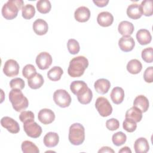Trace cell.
Returning a JSON list of instances; mask_svg holds the SVG:
<instances>
[{
  "instance_id": "32",
  "label": "cell",
  "mask_w": 153,
  "mask_h": 153,
  "mask_svg": "<svg viewBox=\"0 0 153 153\" xmlns=\"http://www.w3.org/2000/svg\"><path fill=\"white\" fill-rule=\"evenodd\" d=\"M127 140L126 135L122 131H118L112 135V140L113 143L117 146H121L123 145Z\"/></svg>"
},
{
  "instance_id": "16",
  "label": "cell",
  "mask_w": 153,
  "mask_h": 153,
  "mask_svg": "<svg viewBox=\"0 0 153 153\" xmlns=\"http://www.w3.org/2000/svg\"><path fill=\"white\" fill-rule=\"evenodd\" d=\"M96 91L101 94H105L108 93L111 87V83L108 79L105 78H100L97 79L94 84Z\"/></svg>"
},
{
  "instance_id": "38",
  "label": "cell",
  "mask_w": 153,
  "mask_h": 153,
  "mask_svg": "<svg viewBox=\"0 0 153 153\" xmlns=\"http://www.w3.org/2000/svg\"><path fill=\"white\" fill-rule=\"evenodd\" d=\"M34 114L30 111H23L19 115V119L23 123L34 121Z\"/></svg>"
},
{
  "instance_id": "35",
  "label": "cell",
  "mask_w": 153,
  "mask_h": 153,
  "mask_svg": "<svg viewBox=\"0 0 153 153\" xmlns=\"http://www.w3.org/2000/svg\"><path fill=\"white\" fill-rule=\"evenodd\" d=\"M123 127L127 132L131 133L135 131V130L136 129L137 124L134 120L130 118H126L123 123Z\"/></svg>"
},
{
  "instance_id": "12",
  "label": "cell",
  "mask_w": 153,
  "mask_h": 153,
  "mask_svg": "<svg viewBox=\"0 0 153 153\" xmlns=\"http://www.w3.org/2000/svg\"><path fill=\"white\" fill-rule=\"evenodd\" d=\"M118 45L123 51L128 52L134 47L135 42L131 36H123L118 41Z\"/></svg>"
},
{
  "instance_id": "24",
  "label": "cell",
  "mask_w": 153,
  "mask_h": 153,
  "mask_svg": "<svg viewBox=\"0 0 153 153\" xmlns=\"http://www.w3.org/2000/svg\"><path fill=\"white\" fill-rule=\"evenodd\" d=\"M111 98L112 102L118 105L123 102L124 98V91L120 87H114L111 93Z\"/></svg>"
},
{
  "instance_id": "27",
  "label": "cell",
  "mask_w": 153,
  "mask_h": 153,
  "mask_svg": "<svg viewBox=\"0 0 153 153\" xmlns=\"http://www.w3.org/2000/svg\"><path fill=\"white\" fill-rule=\"evenodd\" d=\"M63 74V71L60 66H54L47 72V76L50 80L57 81L60 79Z\"/></svg>"
},
{
  "instance_id": "30",
  "label": "cell",
  "mask_w": 153,
  "mask_h": 153,
  "mask_svg": "<svg viewBox=\"0 0 153 153\" xmlns=\"http://www.w3.org/2000/svg\"><path fill=\"white\" fill-rule=\"evenodd\" d=\"M35 14V9L32 4H26L22 9V17L26 20L32 19Z\"/></svg>"
},
{
  "instance_id": "7",
  "label": "cell",
  "mask_w": 153,
  "mask_h": 153,
  "mask_svg": "<svg viewBox=\"0 0 153 153\" xmlns=\"http://www.w3.org/2000/svg\"><path fill=\"white\" fill-rule=\"evenodd\" d=\"M23 128L26 134L32 138H38L42 133V128L34 121L23 123Z\"/></svg>"
},
{
  "instance_id": "21",
  "label": "cell",
  "mask_w": 153,
  "mask_h": 153,
  "mask_svg": "<svg viewBox=\"0 0 153 153\" xmlns=\"http://www.w3.org/2000/svg\"><path fill=\"white\" fill-rule=\"evenodd\" d=\"M134 151L136 153H146L149 149L148 140L145 137H139L136 139L134 143Z\"/></svg>"
},
{
  "instance_id": "6",
  "label": "cell",
  "mask_w": 153,
  "mask_h": 153,
  "mask_svg": "<svg viewBox=\"0 0 153 153\" xmlns=\"http://www.w3.org/2000/svg\"><path fill=\"white\" fill-rule=\"evenodd\" d=\"M95 107L102 117H106L112 114V107L108 100L104 97H99L96 99Z\"/></svg>"
},
{
  "instance_id": "13",
  "label": "cell",
  "mask_w": 153,
  "mask_h": 153,
  "mask_svg": "<svg viewBox=\"0 0 153 153\" xmlns=\"http://www.w3.org/2000/svg\"><path fill=\"white\" fill-rule=\"evenodd\" d=\"M74 17L75 20L79 22H85L90 17V10L85 6L79 7L75 11Z\"/></svg>"
},
{
  "instance_id": "8",
  "label": "cell",
  "mask_w": 153,
  "mask_h": 153,
  "mask_svg": "<svg viewBox=\"0 0 153 153\" xmlns=\"http://www.w3.org/2000/svg\"><path fill=\"white\" fill-rule=\"evenodd\" d=\"M52 57L47 52H41L36 57V64L41 70L48 69L52 63Z\"/></svg>"
},
{
  "instance_id": "4",
  "label": "cell",
  "mask_w": 153,
  "mask_h": 153,
  "mask_svg": "<svg viewBox=\"0 0 153 153\" xmlns=\"http://www.w3.org/2000/svg\"><path fill=\"white\" fill-rule=\"evenodd\" d=\"M69 140L74 145H79L85 139V129L79 123H74L69 130Z\"/></svg>"
},
{
  "instance_id": "34",
  "label": "cell",
  "mask_w": 153,
  "mask_h": 153,
  "mask_svg": "<svg viewBox=\"0 0 153 153\" xmlns=\"http://www.w3.org/2000/svg\"><path fill=\"white\" fill-rule=\"evenodd\" d=\"M67 47L69 52L72 54H77L80 50L78 42L74 39H70L67 43Z\"/></svg>"
},
{
  "instance_id": "36",
  "label": "cell",
  "mask_w": 153,
  "mask_h": 153,
  "mask_svg": "<svg viewBox=\"0 0 153 153\" xmlns=\"http://www.w3.org/2000/svg\"><path fill=\"white\" fill-rule=\"evenodd\" d=\"M142 58L146 63H151L153 61V50L152 47H148L142 51Z\"/></svg>"
},
{
  "instance_id": "41",
  "label": "cell",
  "mask_w": 153,
  "mask_h": 153,
  "mask_svg": "<svg viewBox=\"0 0 153 153\" xmlns=\"http://www.w3.org/2000/svg\"><path fill=\"white\" fill-rule=\"evenodd\" d=\"M106 128L111 131H114L117 130L120 127V123L116 118H111L106 121Z\"/></svg>"
},
{
  "instance_id": "2",
  "label": "cell",
  "mask_w": 153,
  "mask_h": 153,
  "mask_svg": "<svg viewBox=\"0 0 153 153\" xmlns=\"http://www.w3.org/2000/svg\"><path fill=\"white\" fill-rule=\"evenodd\" d=\"M9 100L11 102L13 108L17 112H21L25 110L28 105L29 101L24 96L21 90L12 89L9 93Z\"/></svg>"
},
{
  "instance_id": "43",
  "label": "cell",
  "mask_w": 153,
  "mask_h": 153,
  "mask_svg": "<svg viewBox=\"0 0 153 153\" xmlns=\"http://www.w3.org/2000/svg\"><path fill=\"white\" fill-rule=\"evenodd\" d=\"M93 3L99 7H103L107 5L109 2L108 0H100V1H93Z\"/></svg>"
},
{
  "instance_id": "39",
  "label": "cell",
  "mask_w": 153,
  "mask_h": 153,
  "mask_svg": "<svg viewBox=\"0 0 153 153\" xmlns=\"http://www.w3.org/2000/svg\"><path fill=\"white\" fill-rule=\"evenodd\" d=\"M25 86V81L23 79L20 78H15L13 79H11L10 82V87L13 89H19L22 90L24 88Z\"/></svg>"
},
{
  "instance_id": "5",
  "label": "cell",
  "mask_w": 153,
  "mask_h": 153,
  "mask_svg": "<svg viewBox=\"0 0 153 153\" xmlns=\"http://www.w3.org/2000/svg\"><path fill=\"white\" fill-rule=\"evenodd\" d=\"M53 100L55 103L61 107H68L71 102V97L69 93L63 89H59L53 94Z\"/></svg>"
},
{
  "instance_id": "18",
  "label": "cell",
  "mask_w": 153,
  "mask_h": 153,
  "mask_svg": "<svg viewBox=\"0 0 153 153\" xmlns=\"http://www.w3.org/2000/svg\"><path fill=\"white\" fill-rule=\"evenodd\" d=\"M134 29V27L132 23L126 20L121 22L118 26V30L123 36H130L133 33Z\"/></svg>"
},
{
  "instance_id": "3",
  "label": "cell",
  "mask_w": 153,
  "mask_h": 153,
  "mask_svg": "<svg viewBox=\"0 0 153 153\" xmlns=\"http://www.w3.org/2000/svg\"><path fill=\"white\" fill-rule=\"evenodd\" d=\"M22 0H9L4 4L2 8V15L7 20H13L16 18L20 10L23 7Z\"/></svg>"
},
{
  "instance_id": "33",
  "label": "cell",
  "mask_w": 153,
  "mask_h": 153,
  "mask_svg": "<svg viewBox=\"0 0 153 153\" xmlns=\"http://www.w3.org/2000/svg\"><path fill=\"white\" fill-rule=\"evenodd\" d=\"M86 87H87V84L83 81H74L70 85V89L71 91L76 95Z\"/></svg>"
},
{
  "instance_id": "31",
  "label": "cell",
  "mask_w": 153,
  "mask_h": 153,
  "mask_svg": "<svg viewBox=\"0 0 153 153\" xmlns=\"http://www.w3.org/2000/svg\"><path fill=\"white\" fill-rule=\"evenodd\" d=\"M142 14L145 16L152 15V1L151 0H144L140 5Z\"/></svg>"
},
{
  "instance_id": "45",
  "label": "cell",
  "mask_w": 153,
  "mask_h": 153,
  "mask_svg": "<svg viewBox=\"0 0 153 153\" xmlns=\"http://www.w3.org/2000/svg\"><path fill=\"white\" fill-rule=\"evenodd\" d=\"M119 153H131V151L128 146H124L119 151Z\"/></svg>"
},
{
  "instance_id": "15",
  "label": "cell",
  "mask_w": 153,
  "mask_h": 153,
  "mask_svg": "<svg viewBox=\"0 0 153 153\" xmlns=\"http://www.w3.org/2000/svg\"><path fill=\"white\" fill-rule=\"evenodd\" d=\"M33 30L36 35H43L47 33L48 30V26L46 21L43 19H36L32 25Z\"/></svg>"
},
{
  "instance_id": "40",
  "label": "cell",
  "mask_w": 153,
  "mask_h": 153,
  "mask_svg": "<svg viewBox=\"0 0 153 153\" xmlns=\"http://www.w3.org/2000/svg\"><path fill=\"white\" fill-rule=\"evenodd\" d=\"M36 73L35 66L31 64H27L23 69L22 74L27 79H29L30 76Z\"/></svg>"
},
{
  "instance_id": "14",
  "label": "cell",
  "mask_w": 153,
  "mask_h": 153,
  "mask_svg": "<svg viewBox=\"0 0 153 153\" xmlns=\"http://www.w3.org/2000/svg\"><path fill=\"white\" fill-rule=\"evenodd\" d=\"M97 22L98 24L102 27H108L112 24L114 17L112 14L108 11H102L98 14Z\"/></svg>"
},
{
  "instance_id": "42",
  "label": "cell",
  "mask_w": 153,
  "mask_h": 153,
  "mask_svg": "<svg viewBox=\"0 0 153 153\" xmlns=\"http://www.w3.org/2000/svg\"><path fill=\"white\" fill-rule=\"evenodd\" d=\"M153 68L149 66L146 69L143 74V78L145 82L151 83L153 81Z\"/></svg>"
},
{
  "instance_id": "1",
  "label": "cell",
  "mask_w": 153,
  "mask_h": 153,
  "mask_svg": "<svg viewBox=\"0 0 153 153\" xmlns=\"http://www.w3.org/2000/svg\"><path fill=\"white\" fill-rule=\"evenodd\" d=\"M88 66V59L82 56L73 58L69 62L68 73L69 76L75 78L82 76Z\"/></svg>"
},
{
  "instance_id": "19",
  "label": "cell",
  "mask_w": 153,
  "mask_h": 153,
  "mask_svg": "<svg viewBox=\"0 0 153 153\" xmlns=\"http://www.w3.org/2000/svg\"><path fill=\"white\" fill-rule=\"evenodd\" d=\"M136 39L140 45L149 44L152 40V36L149 30L145 29H141L136 33Z\"/></svg>"
},
{
  "instance_id": "29",
  "label": "cell",
  "mask_w": 153,
  "mask_h": 153,
  "mask_svg": "<svg viewBox=\"0 0 153 153\" xmlns=\"http://www.w3.org/2000/svg\"><path fill=\"white\" fill-rule=\"evenodd\" d=\"M36 8L42 14H47L51 10V5L48 0H39L36 2Z\"/></svg>"
},
{
  "instance_id": "22",
  "label": "cell",
  "mask_w": 153,
  "mask_h": 153,
  "mask_svg": "<svg viewBox=\"0 0 153 153\" xmlns=\"http://www.w3.org/2000/svg\"><path fill=\"white\" fill-rule=\"evenodd\" d=\"M44 143L45 146L48 148L56 146L59 141V137L57 133L55 132H48L44 137Z\"/></svg>"
},
{
  "instance_id": "28",
  "label": "cell",
  "mask_w": 153,
  "mask_h": 153,
  "mask_svg": "<svg viewBox=\"0 0 153 153\" xmlns=\"http://www.w3.org/2000/svg\"><path fill=\"white\" fill-rule=\"evenodd\" d=\"M21 148L24 153H39V150L37 146L29 140H25L22 142Z\"/></svg>"
},
{
  "instance_id": "20",
  "label": "cell",
  "mask_w": 153,
  "mask_h": 153,
  "mask_svg": "<svg viewBox=\"0 0 153 153\" xmlns=\"http://www.w3.org/2000/svg\"><path fill=\"white\" fill-rule=\"evenodd\" d=\"M127 16L134 20L138 19L142 16V10L140 5L137 4H131L129 5L127 8Z\"/></svg>"
},
{
  "instance_id": "37",
  "label": "cell",
  "mask_w": 153,
  "mask_h": 153,
  "mask_svg": "<svg viewBox=\"0 0 153 153\" xmlns=\"http://www.w3.org/2000/svg\"><path fill=\"white\" fill-rule=\"evenodd\" d=\"M92 98H93V93L90 88L84 94H83L80 96L77 97L78 102L83 105L88 104L92 100Z\"/></svg>"
},
{
  "instance_id": "9",
  "label": "cell",
  "mask_w": 153,
  "mask_h": 153,
  "mask_svg": "<svg viewBox=\"0 0 153 153\" xmlns=\"http://www.w3.org/2000/svg\"><path fill=\"white\" fill-rule=\"evenodd\" d=\"M3 72L8 77H13L19 74V65L14 59L7 60L4 64Z\"/></svg>"
},
{
  "instance_id": "25",
  "label": "cell",
  "mask_w": 153,
  "mask_h": 153,
  "mask_svg": "<svg viewBox=\"0 0 153 153\" xmlns=\"http://www.w3.org/2000/svg\"><path fill=\"white\" fill-rule=\"evenodd\" d=\"M127 70L131 74H139L142 69V65L137 59H132L130 60L127 65Z\"/></svg>"
},
{
  "instance_id": "17",
  "label": "cell",
  "mask_w": 153,
  "mask_h": 153,
  "mask_svg": "<svg viewBox=\"0 0 153 153\" xmlns=\"http://www.w3.org/2000/svg\"><path fill=\"white\" fill-rule=\"evenodd\" d=\"M149 100L143 95H139L135 97L133 101V106L138 108L142 112H145L148 109Z\"/></svg>"
},
{
  "instance_id": "10",
  "label": "cell",
  "mask_w": 153,
  "mask_h": 153,
  "mask_svg": "<svg viewBox=\"0 0 153 153\" xmlns=\"http://www.w3.org/2000/svg\"><path fill=\"white\" fill-rule=\"evenodd\" d=\"M1 126L11 133H17L20 130L19 123L9 117H4L1 120Z\"/></svg>"
},
{
  "instance_id": "23",
  "label": "cell",
  "mask_w": 153,
  "mask_h": 153,
  "mask_svg": "<svg viewBox=\"0 0 153 153\" xmlns=\"http://www.w3.org/2000/svg\"><path fill=\"white\" fill-rule=\"evenodd\" d=\"M43 76L38 73H36L30 76L27 80L29 87L32 89L39 88L44 84Z\"/></svg>"
},
{
  "instance_id": "44",
  "label": "cell",
  "mask_w": 153,
  "mask_h": 153,
  "mask_svg": "<svg viewBox=\"0 0 153 153\" xmlns=\"http://www.w3.org/2000/svg\"><path fill=\"white\" fill-rule=\"evenodd\" d=\"M99 153H102V152H112L114 153V151L110 147L108 146H103L102 147L99 151Z\"/></svg>"
},
{
  "instance_id": "11",
  "label": "cell",
  "mask_w": 153,
  "mask_h": 153,
  "mask_svg": "<svg viewBox=\"0 0 153 153\" xmlns=\"http://www.w3.org/2000/svg\"><path fill=\"white\" fill-rule=\"evenodd\" d=\"M38 118L43 124H49L54 120L55 114L52 110L44 108L40 110L38 112Z\"/></svg>"
},
{
  "instance_id": "26",
  "label": "cell",
  "mask_w": 153,
  "mask_h": 153,
  "mask_svg": "<svg viewBox=\"0 0 153 153\" xmlns=\"http://www.w3.org/2000/svg\"><path fill=\"white\" fill-rule=\"evenodd\" d=\"M126 118H130L136 123L139 122L142 118V112L138 108L133 106L128 109L126 113Z\"/></svg>"
}]
</instances>
